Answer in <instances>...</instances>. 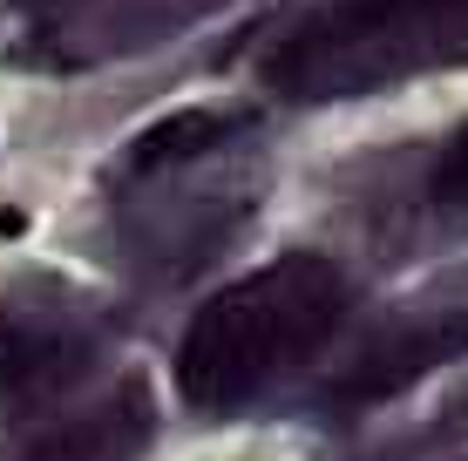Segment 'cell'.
<instances>
[{
	"label": "cell",
	"mask_w": 468,
	"mask_h": 461,
	"mask_svg": "<svg viewBox=\"0 0 468 461\" xmlns=\"http://www.w3.org/2000/svg\"><path fill=\"white\" fill-rule=\"evenodd\" d=\"M251 102L176 109L129 136L109 163V245L136 285H190L251 231L265 204V150H258Z\"/></svg>",
	"instance_id": "6da1fadb"
},
{
	"label": "cell",
	"mask_w": 468,
	"mask_h": 461,
	"mask_svg": "<svg viewBox=\"0 0 468 461\" xmlns=\"http://www.w3.org/2000/svg\"><path fill=\"white\" fill-rule=\"evenodd\" d=\"M353 312V278L326 251H285L211 292L176 340V401L204 421H231L271 401L333 346Z\"/></svg>",
	"instance_id": "7a4b0ae2"
},
{
	"label": "cell",
	"mask_w": 468,
	"mask_h": 461,
	"mask_svg": "<svg viewBox=\"0 0 468 461\" xmlns=\"http://www.w3.org/2000/svg\"><path fill=\"white\" fill-rule=\"evenodd\" d=\"M448 68H468V0H319L258 55V89L319 109Z\"/></svg>",
	"instance_id": "3957f363"
},
{
	"label": "cell",
	"mask_w": 468,
	"mask_h": 461,
	"mask_svg": "<svg viewBox=\"0 0 468 461\" xmlns=\"http://www.w3.org/2000/svg\"><path fill=\"white\" fill-rule=\"evenodd\" d=\"M116 312L61 272L0 278V427H35L75 401L116 353Z\"/></svg>",
	"instance_id": "277c9868"
},
{
	"label": "cell",
	"mask_w": 468,
	"mask_h": 461,
	"mask_svg": "<svg viewBox=\"0 0 468 461\" xmlns=\"http://www.w3.org/2000/svg\"><path fill=\"white\" fill-rule=\"evenodd\" d=\"M448 360H468V265L428 278L400 306H387L353 340V353L319 380L313 401H319L326 421H353V414H374L394 393H408L414 380L441 373Z\"/></svg>",
	"instance_id": "5b68a950"
},
{
	"label": "cell",
	"mask_w": 468,
	"mask_h": 461,
	"mask_svg": "<svg viewBox=\"0 0 468 461\" xmlns=\"http://www.w3.org/2000/svg\"><path fill=\"white\" fill-rule=\"evenodd\" d=\"M14 7H27V41L14 47L21 68H102L184 35L190 21L231 0H14Z\"/></svg>",
	"instance_id": "8992f818"
},
{
	"label": "cell",
	"mask_w": 468,
	"mask_h": 461,
	"mask_svg": "<svg viewBox=\"0 0 468 461\" xmlns=\"http://www.w3.org/2000/svg\"><path fill=\"white\" fill-rule=\"evenodd\" d=\"M150 441H156L150 380L122 373L102 393H89V401H69L61 414L21 427L0 448V461H143Z\"/></svg>",
	"instance_id": "52a82bcc"
},
{
	"label": "cell",
	"mask_w": 468,
	"mask_h": 461,
	"mask_svg": "<svg viewBox=\"0 0 468 461\" xmlns=\"http://www.w3.org/2000/svg\"><path fill=\"white\" fill-rule=\"evenodd\" d=\"M455 435H468V393H455V401L441 407L434 421H421L414 435H400V441H387V448L374 455H360V461H414V455H428V448H448Z\"/></svg>",
	"instance_id": "ba28073f"
},
{
	"label": "cell",
	"mask_w": 468,
	"mask_h": 461,
	"mask_svg": "<svg viewBox=\"0 0 468 461\" xmlns=\"http://www.w3.org/2000/svg\"><path fill=\"white\" fill-rule=\"evenodd\" d=\"M428 204L468 225V130L448 142L441 156H434V170H428Z\"/></svg>",
	"instance_id": "9c48e42d"
}]
</instances>
